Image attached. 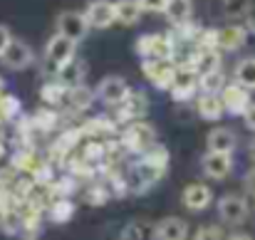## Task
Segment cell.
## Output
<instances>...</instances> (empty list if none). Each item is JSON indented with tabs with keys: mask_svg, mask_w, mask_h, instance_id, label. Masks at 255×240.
I'll return each instance as SVG.
<instances>
[{
	"mask_svg": "<svg viewBox=\"0 0 255 240\" xmlns=\"http://www.w3.org/2000/svg\"><path fill=\"white\" fill-rule=\"evenodd\" d=\"M136 55L141 60H173V52H176V42L169 32L161 35V32H151V35H141L134 45Z\"/></svg>",
	"mask_w": 255,
	"mask_h": 240,
	"instance_id": "obj_1",
	"label": "cell"
},
{
	"mask_svg": "<svg viewBox=\"0 0 255 240\" xmlns=\"http://www.w3.org/2000/svg\"><path fill=\"white\" fill-rule=\"evenodd\" d=\"M122 146L124 151H131V154H144L149 151L151 146H156V129L149 124V121H131L124 134H122Z\"/></svg>",
	"mask_w": 255,
	"mask_h": 240,
	"instance_id": "obj_2",
	"label": "cell"
},
{
	"mask_svg": "<svg viewBox=\"0 0 255 240\" xmlns=\"http://www.w3.org/2000/svg\"><path fill=\"white\" fill-rule=\"evenodd\" d=\"M141 70H144V75L151 80V84L156 89H166V92H171L173 82L178 77V67H176L173 60H154V57H149V60H141Z\"/></svg>",
	"mask_w": 255,
	"mask_h": 240,
	"instance_id": "obj_3",
	"label": "cell"
},
{
	"mask_svg": "<svg viewBox=\"0 0 255 240\" xmlns=\"http://www.w3.org/2000/svg\"><path fill=\"white\" fill-rule=\"evenodd\" d=\"M75 52H77V42H75L72 37L62 35V32H55V35L50 37L47 47H45V57H47L50 65H55V70H57L60 65L75 60Z\"/></svg>",
	"mask_w": 255,
	"mask_h": 240,
	"instance_id": "obj_4",
	"label": "cell"
},
{
	"mask_svg": "<svg viewBox=\"0 0 255 240\" xmlns=\"http://www.w3.org/2000/svg\"><path fill=\"white\" fill-rule=\"evenodd\" d=\"M55 25H57V32L72 37L75 42H82L87 37V32H89L87 15L85 12H77V10H65V12H60L57 20H55Z\"/></svg>",
	"mask_w": 255,
	"mask_h": 240,
	"instance_id": "obj_5",
	"label": "cell"
},
{
	"mask_svg": "<svg viewBox=\"0 0 255 240\" xmlns=\"http://www.w3.org/2000/svg\"><path fill=\"white\" fill-rule=\"evenodd\" d=\"M251 208H248V201L238 193H228L223 198H218V216L223 218V223H231V226H238L248 218Z\"/></svg>",
	"mask_w": 255,
	"mask_h": 240,
	"instance_id": "obj_6",
	"label": "cell"
},
{
	"mask_svg": "<svg viewBox=\"0 0 255 240\" xmlns=\"http://www.w3.org/2000/svg\"><path fill=\"white\" fill-rule=\"evenodd\" d=\"M97 99L102 102V104H107V107H119L127 97H129V84L127 80H122V77H104V80L97 84Z\"/></svg>",
	"mask_w": 255,
	"mask_h": 240,
	"instance_id": "obj_7",
	"label": "cell"
},
{
	"mask_svg": "<svg viewBox=\"0 0 255 240\" xmlns=\"http://www.w3.org/2000/svg\"><path fill=\"white\" fill-rule=\"evenodd\" d=\"M0 60H2V65H5L7 70L20 72V70H27V67L35 62V52H32V47H30L27 42H22V40H12L10 47L2 52Z\"/></svg>",
	"mask_w": 255,
	"mask_h": 240,
	"instance_id": "obj_8",
	"label": "cell"
},
{
	"mask_svg": "<svg viewBox=\"0 0 255 240\" xmlns=\"http://www.w3.org/2000/svg\"><path fill=\"white\" fill-rule=\"evenodd\" d=\"M221 97H223L226 112H228V114H236V117L246 114V112H248V107L253 104V102H251V89H246L243 84H238L236 80L223 87Z\"/></svg>",
	"mask_w": 255,
	"mask_h": 240,
	"instance_id": "obj_9",
	"label": "cell"
},
{
	"mask_svg": "<svg viewBox=\"0 0 255 240\" xmlns=\"http://www.w3.org/2000/svg\"><path fill=\"white\" fill-rule=\"evenodd\" d=\"M85 15L89 27H94V30H107L117 22V10H114V2H109V0H92L87 5Z\"/></svg>",
	"mask_w": 255,
	"mask_h": 240,
	"instance_id": "obj_10",
	"label": "cell"
},
{
	"mask_svg": "<svg viewBox=\"0 0 255 240\" xmlns=\"http://www.w3.org/2000/svg\"><path fill=\"white\" fill-rule=\"evenodd\" d=\"M201 168L208 178L213 181H223L231 171H233V154H223V151H208L201 159Z\"/></svg>",
	"mask_w": 255,
	"mask_h": 240,
	"instance_id": "obj_11",
	"label": "cell"
},
{
	"mask_svg": "<svg viewBox=\"0 0 255 240\" xmlns=\"http://www.w3.org/2000/svg\"><path fill=\"white\" fill-rule=\"evenodd\" d=\"M149 109V99L144 92H129V97L119 104V112H117V119L119 121H139L144 119Z\"/></svg>",
	"mask_w": 255,
	"mask_h": 240,
	"instance_id": "obj_12",
	"label": "cell"
},
{
	"mask_svg": "<svg viewBox=\"0 0 255 240\" xmlns=\"http://www.w3.org/2000/svg\"><path fill=\"white\" fill-rule=\"evenodd\" d=\"M196 92H201V84H198V72H191V70H178V77L171 87V97L176 102H188L196 97Z\"/></svg>",
	"mask_w": 255,
	"mask_h": 240,
	"instance_id": "obj_13",
	"label": "cell"
},
{
	"mask_svg": "<svg viewBox=\"0 0 255 240\" xmlns=\"http://www.w3.org/2000/svg\"><path fill=\"white\" fill-rule=\"evenodd\" d=\"M196 109L201 114L203 121H218L221 114L226 112V104H223V97L216 94V92H201L196 97Z\"/></svg>",
	"mask_w": 255,
	"mask_h": 240,
	"instance_id": "obj_14",
	"label": "cell"
},
{
	"mask_svg": "<svg viewBox=\"0 0 255 240\" xmlns=\"http://www.w3.org/2000/svg\"><path fill=\"white\" fill-rule=\"evenodd\" d=\"M181 201L188 211H206L213 201V191L203 183H188L181 193Z\"/></svg>",
	"mask_w": 255,
	"mask_h": 240,
	"instance_id": "obj_15",
	"label": "cell"
},
{
	"mask_svg": "<svg viewBox=\"0 0 255 240\" xmlns=\"http://www.w3.org/2000/svg\"><path fill=\"white\" fill-rule=\"evenodd\" d=\"M154 240H188V223L183 218L169 216V218L156 223Z\"/></svg>",
	"mask_w": 255,
	"mask_h": 240,
	"instance_id": "obj_16",
	"label": "cell"
},
{
	"mask_svg": "<svg viewBox=\"0 0 255 240\" xmlns=\"http://www.w3.org/2000/svg\"><path fill=\"white\" fill-rule=\"evenodd\" d=\"M206 146H208V151L233 154V151H236V146H238L236 131H233V129H226V126H218V129L208 131V136H206Z\"/></svg>",
	"mask_w": 255,
	"mask_h": 240,
	"instance_id": "obj_17",
	"label": "cell"
},
{
	"mask_svg": "<svg viewBox=\"0 0 255 240\" xmlns=\"http://www.w3.org/2000/svg\"><path fill=\"white\" fill-rule=\"evenodd\" d=\"M248 40V27L243 25H226L221 30V50L223 52H236L246 45Z\"/></svg>",
	"mask_w": 255,
	"mask_h": 240,
	"instance_id": "obj_18",
	"label": "cell"
},
{
	"mask_svg": "<svg viewBox=\"0 0 255 240\" xmlns=\"http://www.w3.org/2000/svg\"><path fill=\"white\" fill-rule=\"evenodd\" d=\"M114 10H117V22L119 25H127V27L136 25L141 20V12H144V7H141L139 0H117L114 2Z\"/></svg>",
	"mask_w": 255,
	"mask_h": 240,
	"instance_id": "obj_19",
	"label": "cell"
},
{
	"mask_svg": "<svg viewBox=\"0 0 255 240\" xmlns=\"http://www.w3.org/2000/svg\"><path fill=\"white\" fill-rule=\"evenodd\" d=\"M85 75H87V67H85V62H80V60H70V62H65V65H60L55 70V77L62 82V84H67V87L82 84Z\"/></svg>",
	"mask_w": 255,
	"mask_h": 240,
	"instance_id": "obj_20",
	"label": "cell"
},
{
	"mask_svg": "<svg viewBox=\"0 0 255 240\" xmlns=\"http://www.w3.org/2000/svg\"><path fill=\"white\" fill-rule=\"evenodd\" d=\"M164 15H166V20H169L171 25H183L193 15V2L191 0H169Z\"/></svg>",
	"mask_w": 255,
	"mask_h": 240,
	"instance_id": "obj_21",
	"label": "cell"
},
{
	"mask_svg": "<svg viewBox=\"0 0 255 240\" xmlns=\"http://www.w3.org/2000/svg\"><path fill=\"white\" fill-rule=\"evenodd\" d=\"M221 52L223 50H198V57H196V72H198V77L201 75H208V72H216V70H223Z\"/></svg>",
	"mask_w": 255,
	"mask_h": 240,
	"instance_id": "obj_22",
	"label": "cell"
},
{
	"mask_svg": "<svg viewBox=\"0 0 255 240\" xmlns=\"http://www.w3.org/2000/svg\"><path fill=\"white\" fill-rule=\"evenodd\" d=\"M156 233V223L149 221H131L124 226L122 231V240H154Z\"/></svg>",
	"mask_w": 255,
	"mask_h": 240,
	"instance_id": "obj_23",
	"label": "cell"
},
{
	"mask_svg": "<svg viewBox=\"0 0 255 240\" xmlns=\"http://www.w3.org/2000/svg\"><path fill=\"white\" fill-rule=\"evenodd\" d=\"M94 99H97V92L89 89L85 82H82V84H75V87L67 89V99H65V102H67L72 109H87Z\"/></svg>",
	"mask_w": 255,
	"mask_h": 240,
	"instance_id": "obj_24",
	"label": "cell"
},
{
	"mask_svg": "<svg viewBox=\"0 0 255 240\" xmlns=\"http://www.w3.org/2000/svg\"><path fill=\"white\" fill-rule=\"evenodd\" d=\"M67 84H62V82L55 80L52 82H45L42 84V89H40V99L45 102V104H60V102H65L67 99Z\"/></svg>",
	"mask_w": 255,
	"mask_h": 240,
	"instance_id": "obj_25",
	"label": "cell"
},
{
	"mask_svg": "<svg viewBox=\"0 0 255 240\" xmlns=\"http://www.w3.org/2000/svg\"><path fill=\"white\" fill-rule=\"evenodd\" d=\"M47 216L55 221V223H67L72 216H75V203L67 198V196H57L47 211Z\"/></svg>",
	"mask_w": 255,
	"mask_h": 240,
	"instance_id": "obj_26",
	"label": "cell"
},
{
	"mask_svg": "<svg viewBox=\"0 0 255 240\" xmlns=\"http://www.w3.org/2000/svg\"><path fill=\"white\" fill-rule=\"evenodd\" d=\"M233 80L238 82V84H243L246 89H255V57H246V60H241L238 65H236V70H233Z\"/></svg>",
	"mask_w": 255,
	"mask_h": 240,
	"instance_id": "obj_27",
	"label": "cell"
},
{
	"mask_svg": "<svg viewBox=\"0 0 255 240\" xmlns=\"http://www.w3.org/2000/svg\"><path fill=\"white\" fill-rule=\"evenodd\" d=\"M198 84H201V92H216V94H221V92H223V87H226L223 70H216V72L201 75V77H198Z\"/></svg>",
	"mask_w": 255,
	"mask_h": 240,
	"instance_id": "obj_28",
	"label": "cell"
},
{
	"mask_svg": "<svg viewBox=\"0 0 255 240\" xmlns=\"http://www.w3.org/2000/svg\"><path fill=\"white\" fill-rule=\"evenodd\" d=\"M196 45H198V50H221V30H216V27L201 30Z\"/></svg>",
	"mask_w": 255,
	"mask_h": 240,
	"instance_id": "obj_29",
	"label": "cell"
},
{
	"mask_svg": "<svg viewBox=\"0 0 255 240\" xmlns=\"http://www.w3.org/2000/svg\"><path fill=\"white\" fill-rule=\"evenodd\" d=\"M57 114L52 112V109H40L37 114H32V121H35V129H40V131H50V129H55L57 126Z\"/></svg>",
	"mask_w": 255,
	"mask_h": 240,
	"instance_id": "obj_30",
	"label": "cell"
},
{
	"mask_svg": "<svg viewBox=\"0 0 255 240\" xmlns=\"http://www.w3.org/2000/svg\"><path fill=\"white\" fill-rule=\"evenodd\" d=\"M20 99L15 94H0V117L5 119H15L20 114Z\"/></svg>",
	"mask_w": 255,
	"mask_h": 240,
	"instance_id": "obj_31",
	"label": "cell"
},
{
	"mask_svg": "<svg viewBox=\"0 0 255 240\" xmlns=\"http://www.w3.org/2000/svg\"><path fill=\"white\" fill-rule=\"evenodd\" d=\"M82 159H87L89 163L104 161L107 159V144H102V141H87L85 151H82Z\"/></svg>",
	"mask_w": 255,
	"mask_h": 240,
	"instance_id": "obj_32",
	"label": "cell"
},
{
	"mask_svg": "<svg viewBox=\"0 0 255 240\" xmlns=\"http://www.w3.org/2000/svg\"><path fill=\"white\" fill-rule=\"evenodd\" d=\"M251 2L248 0H223V12L226 17H246Z\"/></svg>",
	"mask_w": 255,
	"mask_h": 240,
	"instance_id": "obj_33",
	"label": "cell"
},
{
	"mask_svg": "<svg viewBox=\"0 0 255 240\" xmlns=\"http://www.w3.org/2000/svg\"><path fill=\"white\" fill-rule=\"evenodd\" d=\"M141 156H144V159H149L151 163H156V166H161V168H166V166H169V151H166L164 146H159V144H156V146H151L149 151H144Z\"/></svg>",
	"mask_w": 255,
	"mask_h": 240,
	"instance_id": "obj_34",
	"label": "cell"
},
{
	"mask_svg": "<svg viewBox=\"0 0 255 240\" xmlns=\"http://www.w3.org/2000/svg\"><path fill=\"white\" fill-rule=\"evenodd\" d=\"M228 236H223V231L218 226H201L196 233H193V240H226Z\"/></svg>",
	"mask_w": 255,
	"mask_h": 240,
	"instance_id": "obj_35",
	"label": "cell"
},
{
	"mask_svg": "<svg viewBox=\"0 0 255 240\" xmlns=\"http://www.w3.org/2000/svg\"><path fill=\"white\" fill-rule=\"evenodd\" d=\"M107 198H109V191L104 186H94L87 191V203H92V206H102V203H107Z\"/></svg>",
	"mask_w": 255,
	"mask_h": 240,
	"instance_id": "obj_36",
	"label": "cell"
},
{
	"mask_svg": "<svg viewBox=\"0 0 255 240\" xmlns=\"http://www.w3.org/2000/svg\"><path fill=\"white\" fill-rule=\"evenodd\" d=\"M139 2H141L144 12H164L169 5V0H139Z\"/></svg>",
	"mask_w": 255,
	"mask_h": 240,
	"instance_id": "obj_37",
	"label": "cell"
},
{
	"mask_svg": "<svg viewBox=\"0 0 255 240\" xmlns=\"http://www.w3.org/2000/svg\"><path fill=\"white\" fill-rule=\"evenodd\" d=\"M15 37H12V32H10V27H5V25H0V57H2V52L10 47V42H12Z\"/></svg>",
	"mask_w": 255,
	"mask_h": 240,
	"instance_id": "obj_38",
	"label": "cell"
},
{
	"mask_svg": "<svg viewBox=\"0 0 255 240\" xmlns=\"http://www.w3.org/2000/svg\"><path fill=\"white\" fill-rule=\"evenodd\" d=\"M243 186H246V191L255 196V168H251L248 173H246V178H243Z\"/></svg>",
	"mask_w": 255,
	"mask_h": 240,
	"instance_id": "obj_39",
	"label": "cell"
},
{
	"mask_svg": "<svg viewBox=\"0 0 255 240\" xmlns=\"http://www.w3.org/2000/svg\"><path fill=\"white\" fill-rule=\"evenodd\" d=\"M243 119H246V126H248L251 131H255V102L248 107V112L243 114Z\"/></svg>",
	"mask_w": 255,
	"mask_h": 240,
	"instance_id": "obj_40",
	"label": "cell"
},
{
	"mask_svg": "<svg viewBox=\"0 0 255 240\" xmlns=\"http://www.w3.org/2000/svg\"><path fill=\"white\" fill-rule=\"evenodd\" d=\"M246 27H248V32L255 35V2L248 7V12H246Z\"/></svg>",
	"mask_w": 255,
	"mask_h": 240,
	"instance_id": "obj_41",
	"label": "cell"
},
{
	"mask_svg": "<svg viewBox=\"0 0 255 240\" xmlns=\"http://www.w3.org/2000/svg\"><path fill=\"white\" fill-rule=\"evenodd\" d=\"M226 240H255L253 236H248V233H231Z\"/></svg>",
	"mask_w": 255,
	"mask_h": 240,
	"instance_id": "obj_42",
	"label": "cell"
},
{
	"mask_svg": "<svg viewBox=\"0 0 255 240\" xmlns=\"http://www.w3.org/2000/svg\"><path fill=\"white\" fill-rule=\"evenodd\" d=\"M248 156L253 159V163H255V139L251 141V146H248Z\"/></svg>",
	"mask_w": 255,
	"mask_h": 240,
	"instance_id": "obj_43",
	"label": "cell"
},
{
	"mask_svg": "<svg viewBox=\"0 0 255 240\" xmlns=\"http://www.w3.org/2000/svg\"><path fill=\"white\" fill-rule=\"evenodd\" d=\"M5 121H7V119H5V117H0V131H2V124H5Z\"/></svg>",
	"mask_w": 255,
	"mask_h": 240,
	"instance_id": "obj_44",
	"label": "cell"
},
{
	"mask_svg": "<svg viewBox=\"0 0 255 240\" xmlns=\"http://www.w3.org/2000/svg\"><path fill=\"white\" fill-rule=\"evenodd\" d=\"M2 156H5V146L0 144V159H2Z\"/></svg>",
	"mask_w": 255,
	"mask_h": 240,
	"instance_id": "obj_45",
	"label": "cell"
}]
</instances>
